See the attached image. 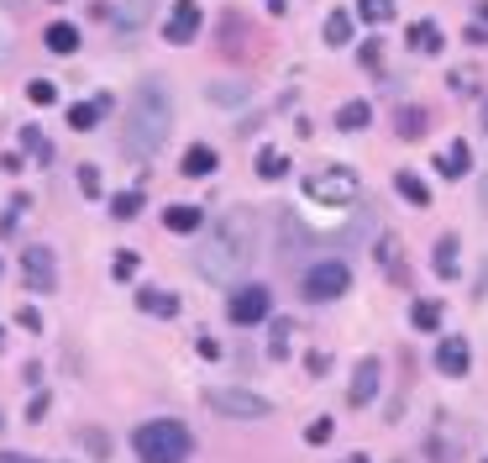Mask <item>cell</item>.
I'll return each mask as SVG.
<instances>
[{"label":"cell","instance_id":"cell-1","mask_svg":"<svg viewBox=\"0 0 488 463\" xmlns=\"http://www.w3.org/2000/svg\"><path fill=\"white\" fill-rule=\"evenodd\" d=\"M252 253H258V222H252V211H226L211 227V237H205L195 269L211 285H236L252 269Z\"/></svg>","mask_w":488,"mask_h":463},{"label":"cell","instance_id":"cell-2","mask_svg":"<svg viewBox=\"0 0 488 463\" xmlns=\"http://www.w3.org/2000/svg\"><path fill=\"white\" fill-rule=\"evenodd\" d=\"M168 121H173L168 85H163V79H142V85H137V95L126 101V137H121V148H126V153H137V158L158 153L163 137H168Z\"/></svg>","mask_w":488,"mask_h":463},{"label":"cell","instance_id":"cell-3","mask_svg":"<svg viewBox=\"0 0 488 463\" xmlns=\"http://www.w3.org/2000/svg\"><path fill=\"white\" fill-rule=\"evenodd\" d=\"M132 448L142 463H184L195 453V437H189L184 421H142L132 432Z\"/></svg>","mask_w":488,"mask_h":463},{"label":"cell","instance_id":"cell-4","mask_svg":"<svg viewBox=\"0 0 488 463\" xmlns=\"http://www.w3.org/2000/svg\"><path fill=\"white\" fill-rule=\"evenodd\" d=\"M205 405L216 416H231V421H263L273 416V401L258 395V390H242V385H220V390H205Z\"/></svg>","mask_w":488,"mask_h":463},{"label":"cell","instance_id":"cell-5","mask_svg":"<svg viewBox=\"0 0 488 463\" xmlns=\"http://www.w3.org/2000/svg\"><path fill=\"white\" fill-rule=\"evenodd\" d=\"M300 289H305V300H336V295H347L352 289V269L341 264V258H321V264H310L305 269V280H300Z\"/></svg>","mask_w":488,"mask_h":463},{"label":"cell","instance_id":"cell-6","mask_svg":"<svg viewBox=\"0 0 488 463\" xmlns=\"http://www.w3.org/2000/svg\"><path fill=\"white\" fill-rule=\"evenodd\" d=\"M305 195L316 206H347V200H357V174L352 169H316V174H305Z\"/></svg>","mask_w":488,"mask_h":463},{"label":"cell","instance_id":"cell-7","mask_svg":"<svg viewBox=\"0 0 488 463\" xmlns=\"http://www.w3.org/2000/svg\"><path fill=\"white\" fill-rule=\"evenodd\" d=\"M273 311V295H268V285H242L231 300H226V316L236 321V327H252V321H263Z\"/></svg>","mask_w":488,"mask_h":463},{"label":"cell","instance_id":"cell-8","mask_svg":"<svg viewBox=\"0 0 488 463\" xmlns=\"http://www.w3.org/2000/svg\"><path fill=\"white\" fill-rule=\"evenodd\" d=\"M195 32H200V5L195 0H173V11H168V43H195Z\"/></svg>","mask_w":488,"mask_h":463},{"label":"cell","instance_id":"cell-9","mask_svg":"<svg viewBox=\"0 0 488 463\" xmlns=\"http://www.w3.org/2000/svg\"><path fill=\"white\" fill-rule=\"evenodd\" d=\"M21 269H27V285L32 289L58 285V269H53V253H48V248H27V253H21Z\"/></svg>","mask_w":488,"mask_h":463},{"label":"cell","instance_id":"cell-10","mask_svg":"<svg viewBox=\"0 0 488 463\" xmlns=\"http://www.w3.org/2000/svg\"><path fill=\"white\" fill-rule=\"evenodd\" d=\"M379 385H383V363L379 358H363L357 363V374H352V405H373V395H379Z\"/></svg>","mask_w":488,"mask_h":463},{"label":"cell","instance_id":"cell-11","mask_svg":"<svg viewBox=\"0 0 488 463\" xmlns=\"http://www.w3.org/2000/svg\"><path fill=\"white\" fill-rule=\"evenodd\" d=\"M468 363H473V353H468L462 337H446V343L436 347V369H441V374H452V379H457V374H468Z\"/></svg>","mask_w":488,"mask_h":463},{"label":"cell","instance_id":"cell-12","mask_svg":"<svg viewBox=\"0 0 488 463\" xmlns=\"http://www.w3.org/2000/svg\"><path fill=\"white\" fill-rule=\"evenodd\" d=\"M436 169L446 174V179H462V174L473 169V148H468V142H452V148H441Z\"/></svg>","mask_w":488,"mask_h":463},{"label":"cell","instance_id":"cell-13","mask_svg":"<svg viewBox=\"0 0 488 463\" xmlns=\"http://www.w3.org/2000/svg\"><path fill=\"white\" fill-rule=\"evenodd\" d=\"M216 148H211V142H195V148H189V153H184V174H189V179H211V174H216Z\"/></svg>","mask_w":488,"mask_h":463},{"label":"cell","instance_id":"cell-14","mask_svg":"<svg viewBox=\"0 0 488 463\" xmlns=\"http://www.w3.org/2000/svg\"><path fill=\"white\" fill-rule=\"evenodd\" d=\"M394 190H399L410 206H431V190H426V179H420L415 169H399V174H394Z\"/></svg>","mask_w":488,"mask_h":463},{"label":"cell","instance_id":"cell-15","mask_svg":"<svg viewBox=\"0 0 488 463\" xmlns=\"http://www.w3.org/2000/svg\"><path fill=\"white\" fill-rule=\"evenodd\" d=\"M137 305H142L148 316H179V295H173V289H142Z\"/></svg>","mask_w":488,"mask_h":463},{"label":"cell","instance_id":"cell-16","mask_svg":"<svg viewBox=\"0 0 488 463\" xmlns=\"http://www.w3.org/2000/svg\"><path fill=\"white\" fill-rule=\"evenodd\" d=\"M457 253H462V248H457V237H441V242H436V274H441V280H457V274H462Z\"/></svg>","mask_w":488,"mask_h":463},{"label":"cell","instance_id":"cell-17","mask_svg":"<svg viewBox=\"0 0 488 463\" xmlns=\"http://www.w3.org/2000/svg\"><path fill=\"white\" fill-rule=\"evenodd\" d=\"M410 48L415 53H441V27L436 21H415L410 27Z\"/></svg>","mask_w":488,"mask_h":463},{"label":"cell","instance_id":"cell-18","mask_svg":"<svg viewBox=\"0 0 488 463\" xmlns=\"http://www.w3.org/2000/svg\"><path fill=\"white\" fill-rule=\"evenodd\" d=\"M106 16L116 21V27H121V32H137V27L148 21V0H126L121 11H106Z\"/></svg>","mask_w":488,"mask_h":463},{"label":"cell","instance_id":"cell-19","mask_svg":"<svg viewBox=\"0 0 488 463\" xmlns=\"http://www.w3.org/2000/svg\"><path fill=\"white\" fill-rule=\"evenodd\" d=\"M163 227L168 232H200V211H195V206H168V211H163Z\"/></svg>","mask_w":488,"mask_h":463},{"label":"cell","instance_id":"cell-20","mask_svg":"<svg viewBox=\"0 0 488 463\" xmlns=\"http://www.w3.org/2000/svg\"><path fill=\"white\" fill-rule=\"evenodd\" d=\"M368 121H373L368 101H347V106L336 111V126H341V132H357V126H368Z\"/></svg>","mask_w":488,"mask_h":463},{"label":"cell","instance_id":"cell-21","mask_svg":"<svg viewBox=\"0 0 488 463\" xmlns=\"http://www.w3.org/2000/svg\"><path fill=\"white\" fill-rule=\"evenodd\" d=\"M48 48H53V53H74V48H79V27L53 21V27H48Z\"/></svg>","mask_w":488,"mask_h":463},{"label":"cell","instance_id":"cell-22","mask_svg":"<svg viewBox=\"0 0 488 463\" xmlns=\"http://www.w3.org/2000/svg\"><path fill=\"white\" fill-rule=\"evenodd\" d=\"M379 258H383V269H388L394 280H404V264H399V237H394V232H383V237H379Z\"/></svg>","mask_w":488,"mask_h":463},{"label":"cell","instance_id":"cell-23","mask_svg":"<svg viewBox=\"0 0 488 463\" xmlns=\"http://www.w3.org/2000/svg\"><path fill=\"white\" fill-rule=\"evenodd\" d=\"M394 126H399V137H404V142H415V137L426 132V111H415V106H404V111L394 116Z\"/></svg>","mask_w":488,"mask_h":463},{"label":"cell","instance_id":"cell-24","mask_svg":"<svg viewBox=\"0 0 488 463\" xmlns=\"http://www.w3.org/2000/svg\"><path fill=\"white\" fill-rule=\"evenodd\" d=\"M347 37H352V16H347V11H336V16H325V43H331V48H341Z\"/></svg>","mask_w":488,"mask_h":463},{"label":"cell","instance_id":"cell-25","mask_svg":"<svg viewBox=\"0 0 488 463\" xmlns=\"http://www.w3.org/2000/svg\"><path fill=\"white\" fill-rule=\"evenodd\" d=\"M21 148H27V153H32V158H43V164H48V158H53V142H48V137H43V132H37V126H21Z\"/></svg>","mask_w":488,"mask_h":463},{"label":"cell","instance_id":"cell-26","mask_svg":"<svg viewBox=\"0 0 488 463\" xmlns=\"http://www.w3.org/2000/svg\"><path fill=\"white\" fill-rule=\"evenodd\" d=\"M142 211V195L137 190H121V195H110V216H121V222H132Z\"/></svg>","mask_w":488,"mask_h":463},{"label":"cell","instance_id":"cell-27","mask_svg":"<svg viewBox=\"0 0 488 463\" xmlns=\"http://www.w3.org/2000/svg\"><path fill=\"white\" fill-rule=\"evenodd\" d=\"M410 321L431 332V327H441V305H436V300H415V311H410Z\"/></svg>","mask_w":488,"mask_h":463},{"label":"cell","instance_id":"cell-28","mask_svg":"<svg viewBox=\"0 0 488 463\" xmlns=\"http://www.w3.org/2000/svg\"><path fill=\"white\" fill-rule=\"evenodd\" d=\"M289 343H294V321H273V343H268V353H273V358H289Z\"/></svg>","mask_w":488,"mask_h":463},{"label":"cell","instance_id":"cell-29","mask_svg":"<svg viewBox=\"0 0 488 463\" xmlns=\"http://www.w3.org/2000/svg\"><path fill=\"white\" fill-rule=\"evenodd\" d=\"M205 95H211L216 106H242V101H247V90H242V85H211Z\"/></svg>","mask_w":488,"mask_h":463},{"label":"cell","instance_id":"cell-30","mask_svg":"<svg viewBox=\"0 0 488 463\" xmlns=\"http://www.w3.org/2000/svg\"><path fill=\"white\" fill-rule=\"evenodd\" d=\"M357 16L363 21H388L394 16V0H357Z\"/></svg>","mask_w":488,"mask_h":463},{"label":"cell","instance_id":"cell-31","mask_svg":"<svg viewBox=\"0 0 488 463\" xmlns=\"http://www.w3.org/2000/svg\"><path fill=\"white\" fill-rule=\"evenodd\" d=\"M258 169H263V179H284V174H289V158H284V153H263V158H258Z\"/></svg>","mask_w":488,"mask_h":463},{"label":"cell","instance_id":"cell-32","mask_svg":"<svg viewBox=\"0 0 488 463\" xmlns=\"http://www.w3.org/2000/svg\"><path fill=\"white\" fill-rule=\"evenodd\" d=\"M100 121V106H68V126H79V132H90Z\"/></svg>","mask_w":488,"mask_h":463},{"label":"cell","instance_id":"cell-33","mask_svg":"<svg viewBox=\"0 0 488 463\" xmlns=\"http://www.w3.org/2000/svg\"><path fill=\"white\" fill-rule=\"evenodd\" d=\"M27 101H32V106H53L58 90L48 85V79H32V85H27Z\"/></svg>","mask_w":488,"mask_h":463},{"label":"cell","instance_id":"cell-34","mask_svg":"<svg viewBox=\"0 0 488 463\" xmlns=\"http://www.w3.org/2000/svg\"><path fill=\"white\" fill-rule=\"evenodd\" d=\"M446 85H452L457 95H473V90H478V74H473V69H452V79H446Z\"/></svg>","mask_w":488,"mask_h":463},{"label":"cell","instance_id":"cell-35","mask_svg":"<svg viewBox=\"0 0 488 463\" xmlns=\"http://www.w3.org/2000/svg\"><path fill=\"white\" fill-rule=\"evenodd\" d=\"M305 443H316V448H321V443H331V416H316V421L305 426Z\"/></svg>","mask_w":488,"mask_h":463},{"label":"cell","instance_id":"cell-36","mask_svg":"<svg viewBox=\"0 0 488 463\" xmlns=\"http://www.w3.org/2000/svg\"><path fill=\"white\" fill-rule=\"evenodd\" d=\"M79 190H84V200H95V195H100V169L84 164V169H79Z\"/></svg>","mask_w":488,"mask_h":463},{"label":"cell","instance_id":"cell-37","mask_svg":"<svg viewBox=\"0 0 488 463\" xmlns=\"http://www.w3.org/2000/svg\"><path fill=\"white\" fill-rule=\"evenodd\" d=\"M110 274H116V280H132V274H137V253H116Z\"/></svg>","mask_w":488,"mask_h":463},{"label":"cell","instance_id":"cell-38","mask_svg":"<svg viewBox=\"0 0 488 463\" xmlns=\"http://www.w3.org/2000/svg\"><path fill=\"white\" fill-rule=\"evenodd\" d=\"M195 353H200V358H220V343L205 332V337H195Z\"/></svg>","mask_w":488,"mask_h":463},{"label":"cell","instance_id":"cell-39","mask_svg":"<svg viewBox=\"0 0 488 463\" xmlns=\"http://www.w3.org/2000/svg\"><path fill=\"white\" fill-rule=\"evenodd\" d=\"M0 463H43V459H32V453H0Z\"/></svg>","mask_w":488,"mask_h":463},{"label":"cell","instance_id":"cell-40","mask_svg":"<svg viewBox=\"0 0 488 463\" xmlns=\"http://www.w3.org/2000/svg\"><path fill=\"white\" fill-rule=\"evenodd\" d=\"M268 11H273V16H278V11H289V5H284V0H268Z\"/></svg>","mask_w":488,"mask_h":463},{"label":"cell","instance_id":"cell-41","mask_svg":"<svg viewBox=\"0 0 488 463\" xmlns=\"http://www.w3.org/2000/svg\"><path fill=\"white\" fill-rule=\"evenodd\" d=\"M341 463H368V459H363V453H352V459H341Z\"/></svg>","mask_w":488,"mask_h":463},{"label":"cell","instance_id":"cell-42","mask_svg":"<svg viewBox=\"0 0 488 463\" xmlns=\"http://www.w3.org/2000/svg\"><path fill=\"white\" fill-rule=\"evenodd\" d=\"M484 132H488V101H484Z\"/></svg>","mask_w":488,"mask_h":463},{"label":"cell","instance_id":"cell-43","mask_svg":"<svg viewBox=\"0 0 488 463\" xmlns=\"http://www.w3.org/2000/svg\"><path fill=\"white\" fill-rule=\"evenodd\" d=\"M0 347H5V332H0Z\"/></svg>","mask_w":488,"mask_h":463},{"label":"cell","instance_id":"cell-44","mask_svg":"<svg viewBox=\"0 0 488 463\" xmlns=\"http://www.w3.org/2000/svg\"><path fill=\"white\" fill-rule=\"evenodd\" d=\"M0 426H5V416H0Z\"/></svg>","mask_w":488,"mask_h":463}]
</instances>
